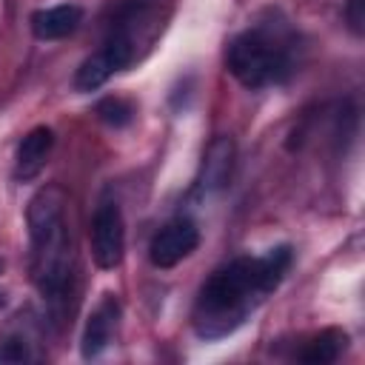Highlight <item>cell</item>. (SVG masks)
<instances>
[{
    "instance_id": "10",
    "label": "cell",
    "mask_w": 365,
    "mask_h": 365,
    "mask_svg": "<svg viewBox=\"0 0 365 365\" xmlns=\"http://www.w3.org/2000/svg\"><path fill=\"white\" fill-rule=\"evenodd\" d=\"M83 23V9L77 3H63L51 9H40L31 14V31L37 40H63L77 31Z\"/></svg>"
},
{
    "instance_id": "1",
    "label": "cell",
    "mask_w": 365,
    "mask_h": 365,
    "mask_svg": "<svg viewBox=\"0 0 365 365\" xmlns=\"http://www.w3.org/2000/svg\"><path fill=\"white\" fill-rule=\"evenodd\" d=\"M291 259V248L277 245L259 257H237L217 268L194 299L191 325L197 336L214 342L234 334L285 279Z\"/></svg>"
},
{
    "instance_id": "6",
    "label": "cell",
    "mask_w": 365,
    "mask_h": 365,
    "mask_svg": "<svg viewBox=\"0 0 365 365\" xmlns=\"http://www.w3.org/2000/svg\"><path fill=\"white\" fill-rule=\"evenodd\" d=\"M200 245V228L194 220L188 217H177L171 222H165L148 245V259L154 268H174L177 262H182L194 248Z\"/></svg>"
},
{
    "instance_id": "4",
    "label": "cell",
    "mask_w": 365,
    "mask_h": 365,
    "mask_svg": "<svg viewBox=\"0 0 365 365\" xmlns=\"http://www.w3.org/2000/svg\"><path fill=\"white\" fill-rule=\"evenodd\" d=\"M225 66L240 86L257 91L282 83L291 74V46L282 31L271 26H254L228 43Z\"/></svg>"
},
{
    "instance_id": "11",
    "label": "cell",
    "mask_w": 365,
    "mask_h": 365,
    "mask_svg": "<svg viewBox=\"0 0 365 365\" xmlns=\"http://www.w3.org/2000/svg\"><path fill=\"white\" fill-rule=\"evenodd\" d=\"M31 331L23 317H17L3 334H0V362H31L34 348H31Z\"/></svg>"
},
{
    "instance_id": "15",
    "label": "cell",
    "mask_w": 365,
    "mask_h": 365,
    "mask_svg": "<svg viewBox=\"0 0 365 365\" xmlns=\"http://www.w3.org/2000/svg\"><path fill=\"white\" fill-rule=\"evenodd\" d=\"M0 271H3V262H0ZM3 302H6V299H3V294H0V308H3Z\"/></svg>"
},
{
    "instance_id": "3",
    "label": "cell",
    "mask_w": 365,
    "mask_h": 365,
    "mask_svg": "<svg viewBox=\"0 0 365 365\" xmlns=\"http://www.w3.org/2000/svg\"><path fill=\"white\" fill-rule=\"evenodd\" d=\"M151 9H154V0H123V6L117 9L108 26L103 46L91 57H86L80 68L74 71L77 91L100 88L111 74L125 71L134 63L137 48H140V31L151 20Z\"/></svg>"
},
{
    "instance_id": "2",
    "label": "cell",
    "mask_w": 365,
    "mask_h": 365,
    "mask_svg": "<svg viewBox=\"0 0 365 365\" xmlns=\"http://www.w3.org/2000/svg\"><path fill=\"white\" fill-rule=\"evenodd\" d=\"M29 220V274L37 291L57 302L71 277V237L66 225V194L60 185L40 188L26 211Z\"/></svg>"
},
{
    "instance_id": "14",
    "label": "cell",
    "mask_w": 365,
    "mask_h": 365,
    "mask_svg": "<svg viewBox=\"0 0 365 365\" xmlns=\"http://www.w3.org/2000/svg\"><path fill=\"white\" fill-rule=\"evenodd\" d=\"M345 20H348V29L359 37L365 31V0H348L345 3Z\"/></svg>"
},
{
    "instance_id": "9",
    "label": "cell",
    "mask_w": 365,
    "mask_h": 365,
    "mask_svg": "<svg viewBox=\"0 0 365 365\" xmlns=\"http://www.w3.org/2000/svg\"><path fill=\"white\" fill-rule=\"evenodd\" d=\"M231 168H234V140H231V137H217V140H211V145H208V151H205V157H202L197 191L214 194V191L225 188L228 180H231Z\"/></svg>"
},
{
    "instance_id": "13",
    "label": "cell",
    "mask_w": 365,
    "mask_h": 365,
    "mask_svg": "<svg viewBox=\"0 0 365 365\" xmlns=\"http://www.w3.org/2000/svg\"><path fill=\"white\" fill-rule=\"evenodd\" d=\"M94 114H97L106 125H111V128H123V125L131 123L134 108H131V103L123 100V97H103V100L94 106Z\"/></svg>"
},
{
    "instance_id": "7",
    "label": "cell",
    "mask_w": 365,
    "mask_h": 365,
    "mask_svg": "<svg viewBox=\"0 0 365 365\" xmlns=\"http://www.w3.org/2000/svg\"><path fill=\"white\" fill-rule=\"evenodd\" d=\"M117 322H120V302H117V297L106 294L97 302V308L88 314V319H86L83 339H80L83 359H97L108 348V342H111V336L117 331Z\"/></svg>"
},
{
    "instance_id": "5",
    "label": "cell",
    "mask_w": 365,
    "mask_h": 365,
    "mask_svg": "<svg viewBox=\"0 0 365 365\" xmlns=\"http://www.w3.org/2000/svg\"><path fill=\"white\" fill-rule=\"evenodd\" d=\"M125 254V222L117 202H100L91 217V257L97 268H117Z\"/></svg>"
},
{
    "instance_id": "8",
    "label": "cell",
    "mask_w": 365,
    "mask_h": 365,
    "mask_svg": "<svg viewBox=\"0 0 365 365\" xmlns=\"http://www.w3.org/2000/svg\"><path fill=\"white\" fill-rule=\"evenodd\" d=\"M51 148H54V131L48 125L31 128L20 140V145H17V154H14V180L17 182L34 180L46 168V163L51 157Z\"/></svg>"
},
{
    "instance_id": "12",
    "label": "cell",
    "mask_w": 365,
    "mask_h": 365,
    "mask_svg": "<svg viewBox=\"0 0 365 365\" xmlns=\"http://www.w3.org/2000/svg\"><path fill=\"white\" fill-rule=\"evenodd\" d=\"M345 342H348L345 334H339V331H322L319 336H314L299 351V359L302 362H311V365H328V362H334L342 354Z\"/></svg>"
}]
</instances>
